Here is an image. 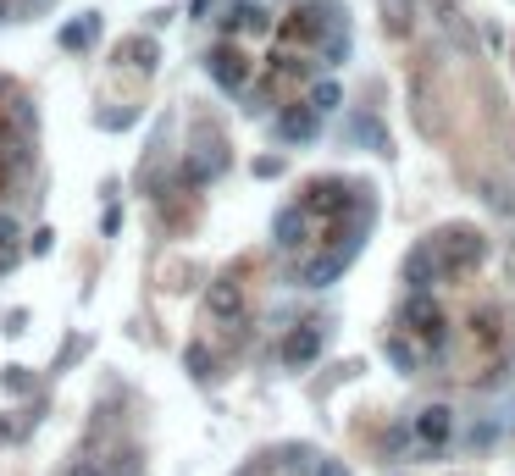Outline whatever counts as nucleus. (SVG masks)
I'll list each match as a JSON object with an SVG mask.
<instances>
[{
	"instance_id": "obj_6",
	"label": "nucleus",
	"mask_w": 515,
	"mask_h": 476,
	"mask_svg": "<svg viewBox=\"0 0 515 476\" xmlns=\"http://www.w3.org/2000/svg\"><path fill=\"white\" fill-rule=\"evenodd\" d=\"M95 34H100V23H95V17H84V23H72L67 34H61V45H67V50H84V45H95Z\"/></svg>"
},
{
	"instance_id": "obj_5",
	"label": "nucleus",
	"mask_w": 515,
	"mask_h": 476,
	"mask_svg": "<svg viewBox=\"0 0 515 476\" xmlns=\"http://www.w3.org/2000/svg\"><path fill=\"white\" fill-rule=\"evenodd\" d=\"M283 476H344V471L327 460H311V454H283Z\"/></svg>"
},
{
	"instance_id": "obj_4",
	"label": "nucleus",
	"mask_w": 515,
	"mask_h": 476,
	"mask_svg": "<svg viewBox=\"0 0 515 476\" xmlns=\"http://www.w3.org/2000/svg\"><path fill=\"white\" fill-rule=\"evenodd\" d=\"M28 167H34V139H28L23 128H6V122H0V194L23 189Z\"/></svg>"
},
{
	"instance_id": "obj_7",
	"label": "nucleus",
	"mask_w": 515,
	"mask_h": 476,
	"mask_svg": "<svg viewBox=\"0 0 515 476\" xmlns=\"http://www.w3.org/2000/svg\"><path fill=\"white\" fill-rule=\"evenodd\" d=\"M12 261H17V222L0 216V272H12Z\"/></svg>"
},
{
	"instance_id": "obj_2",
	"label": "nucleus",
	"mask_w": 515,
	"mask_h": 476,
	"mask_svg": "<svg viewBox=\"0 0 515 476\" xmlns=\"http://www.w3.org/2000/svg\"><path fill=\"white\" fill-rule=\"evenodd\" d=\"M349 56V17L333 0H300L288 12H266L261 0H239L222 17V39L205 67L250 111L277 117L288 139L316 128V111L333 106L338 61Z\"/></svg>"
},
{
	"instance_id": "obj_1",
	"label": "nucleus",
	"mask_w": 515,
	"mask_h": 476,
	"mask_svg": "<svg viewBox=\"0 0 515 476\" xmlns=\"http://www.w3.org/2000/svg\"><path fill=\"white\" fill-rule=\"evenodd\" d=\"M388 355L438 388H488L515 366V299L477 227H444L405 261Z\"/></svg>"
},
{
	"instance_id": "obj_3",
	"label": "nucleus",
	"mask_w": 515,
	"mask_h": 476,
	"mask_svg": "<svg viewBox=\"0 0 515 476\" xmlns=\"http://www.w3.org/2000/svg\"><path fill=\"white\" fill-rule=\"evenodd\" d=\"M372 216H377V200L366 183L311 178L272 222V238H277V255H283L288 277L305 288L333 283L360 255V244L372 233Z\"/></svg>"
}]
</instances>
